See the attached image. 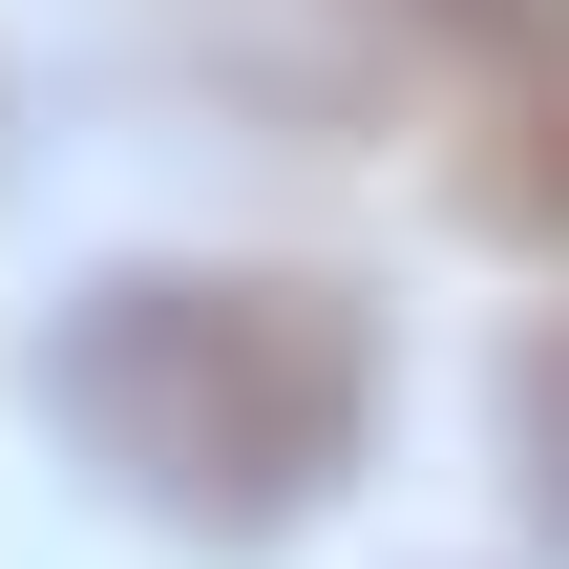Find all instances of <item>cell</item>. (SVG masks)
I'll use <instances>...</instances> for the list:
<instances>
[{
	"label": "cell",
	"mask_w": 569,
	"mask_h": 569,
	"mask_svg": "<svg viewBox=\"0 0 569 569\" xmlns=\"http://www.w3.org/2000/svg\"><path fill=\"white\" fill-rule=\"evenodd\" d=\"M465 232L569 253V42H549V63H507V106L465 127Z\"/></svg>",
	"instance_id": "7a4b0ae2"
},
{
	"label": "cell",
	"mask_w": 569,
	"mask_h": 569,
	"mask_svg": "<svg viewBox=\"0 0 569 569\" xmlns=\"http://www.w3.org/2000/svg\"><path fill=\"white\" fill-rule=\"evenodd\" d=\"M42 422L169 549H296L380 443V317L296 253H127L63 296Z\"/></svg>",
	"instance_id": "6da1fadb"
},
{
	"label": "cell",
	"mask_w": 569,
	"mask_h": 569,
	"mask_svg": "<svg viewBox=\"0 0 569 569\" xmlns=\"http://www.w3.org/2000/svg\"><path fill=\"white\" fill-rule=\"evenodd\" d=\"M507 486H528V549H569V317L507 338Z\"/></svg>",
	"instance_id": "3957f363"
},
{
	"label": "cell",
	"mask_w": 569,
	"mask_h": 569,
	"mask_svg": "<svg viewBox=\"0 0 569 569\" xmlns=\"http://www.w3.org/2000/svg\"><path fill=\"white\" fill-rule=\"evenodd\" d=\"M401 42H465V63H549L569 42V0H380Z\"/></svg>",
	"instance_id": "277c9868"
}]
</instances>
